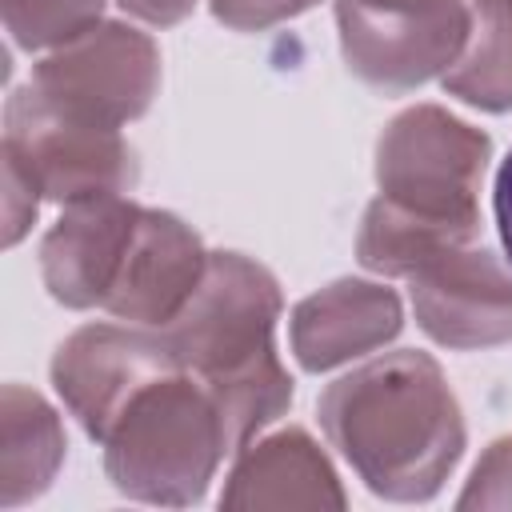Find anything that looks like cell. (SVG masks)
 <instances>
[{
  "mask_svg": "<svg viewBox=\"0 0 512 512\" xmlns=\"http://www.w3.org/2000/svg\"><path fill=\"white\" fill-rule=\"evenodd\" d=\"M320 428L384 500H432L464 456V416L428 352H384L320 396Z\"/></svg>",
  "mask_w": 512,
  "mask_h": 512,
  "instance_id": "1",
  "label": "cell"
},
{
  "mask_svg": "<svg viewBox=\"0 0 512 512\" xmlns=\"http://www.w3.org/2000/svg\"><path fill=\"white\" fill-rule=\"evenodd\" d=\"M276 320V276L240 252H208L196 292L164 324L176 360L212 392L232 452L292 404V376L272 340Z\"/></svg>",
  "mask_w": 512,
  "mask_h": 512,
  "instance_id": "2",
  "label": "cell"
},
{
  "mask_svg": "<svg viewBox=\"0 0 512 512\" xmlns=\"http://www.w3.org/2000/svg\"><path fill=\"white\" fill-rule=\"evenodd\" d=\"M224 452L228 424L188 368L144 384L104 436L108 480L144 504H196Z\"/></svg>",
  "mask_w": 512,
  "mask_h": 512,
  "instance_id": "3",
  "label": "cell"
},
{
  "mask_svg": "<svg viewBox=\"0 0 512 512\" xmlns=\"http://www.w3.org/2000/svg\"><path fill=\"white\" fill-rule=\"evenodd\" d=\"M492 140L436 104L400 112L376 140L380 196L464 240L480 236V184Z\"/></svg>",
  "mask_w": 512,
  "mask_h": 512,
  "instance_id": "4",
  "label": "cell"
},
{
  "mask_svg": "<svg viewBox=\"0 0 512 512\" xmlns=\"http://www.w3.org/2000/svg\"><path fill=\"white\" fill-rule=\"evenodd\" d=\"M476 0H336L340 52L356 80L400 96L452 68Z\"/></svg>",
  "mask_w": 512,
  "mask_h": 512,
  "instance_id": "5",
  "label": "cell"
},
{
  "mask_svg": "<svg viewBox=\"0 0 512 512\" xmlns=\"http://www.w3.org/2000/svg\"><path fill=\"white\" fill-rule=\"evenodd\" d=\"M4 160H12L32 188L56 204L124 196L136 184V156L116 128H92L60 116L32 84L8 96Z\"/></svg>",
  "mask_w": 512,
  "mask_h": 512,
  "instance_id": "6",
  "label": "cell"
},
{
  "mask_svg": "<svg viewBox=\"0 0 512 512\" xmlns=\"http://www.w3.org/2000/svg\"><path fill=\"white\" fill-rule=\"evenodd\" d=\"M28 84L60 116L120 132L148 112L160 88V52L152 36L108 20L52 48Z\"/></svg>",
  "mask_w": 512,
  "mask_h": 512,
  "instance_id": "7",
  "label": "cell"
},
{
  "mask_svg": "<svg viewBox=\"0 0 512 512\" xmlns=\"http://www.w3.org/2000/svg\"><path fill=\"white\" fill-rule=\"evenodd\" d=\"M164 328L148 324H88L52 356V384L80 428L104 444L124 404L152 380L180 372Z\"/></svg>",
  "mask_w": 512,
  "mask_h": 512,
  "instance_id": "8",
  "label": "cell"
},
{
  "mask_svg": "<svg viewBox=\"0 0 512 512\" xmlns=\"http://www.w3.org/2000/svg\"><path fill=\"white\" fill-rule=\"evenodd\" d=\"M416 324L444 348L472 352L512 340V268L472 244H448L408 272Z\"/></svg>",
  "mask_w": 512,
  "mask_h": 512,
  "instance_id": "9",
  "label": "cell"
},
{
  "mask_svg": "<svg viewBox=\"0 0 512 512\" xmlns=\"http://www.w3.org/2000/svg\"><path fill=\"white\" fill-rule=\"evenodd\" d=\"M140 212L144 208L128 196L68 204V212L48 228L40 244V276L52 300L68 308H104Z\"/></svg>",
  "mask_w": 512,
  "mask_h": 512,
  "instance_id": "10",
  "label": "cell"
},
{
  "mask_svg": "<svg viewBox=\"0 0 512 512\" xmlns=\"http://www.w3.org/2000/svg\"><path fill=\"white\" fill-rule=\"evenodd\" d=\"M208 268L200 236L172 212L144 208L104 308L128 324L164 328L196 292Z\"/></svg>",
  "mask_w": 512,
  "mask_h": 512,
  "instance_id": "11",
  "label": "cell"
},
{
  "mask_svg": "<svg viewBox=\"0 0 512 512\" xmlns=\"http://www.w3.org/2000/svg\"><path fill=\"white\" fill-rule=\"evenodd\" d=\"M404 328L400 296L372 280H336L292 308V352L300 368L328 372L348 364Z\"/></svg>",
  "mask_w": 512,
  "mask_h": 512,
  "instance_id": "12",
  "label": "cell"
},
{
  "mask_svg": "<svg viewBox=\"0 0 512 512\" xmlns=\"http://www.w3.org/2000/svg\"><path fill=\"white\" fill-rule=\"evenodd\" d=\"M224 508H344L328 456L304 428L244 444L220 496Z\"/></svg>",
  "mask_w": 512,
  "mask_h": 512,
  "instance_id": "13",
  "label": "cell"
},
{
  "mask_svg": "<svg viewBox=\"0 0 512 512\" xmlns=\"http://www.w3.org/2000/svg\"><path fill=\"white\" fill-rule=\"evenodd\" d=\"M0 424H4V452H0V504L16 508L40 496L60 460H64V428L56 408L24 388L8 384L0 396Z\"/></svg>",
  "mask_w": 512,
  "mask_h": 512,
  "instance_id": "14",
  "label": "cell"
},
{
  "mask_svg": "<svg viewBox=\"0 0 512 512\" xmlns=\"http://www.w3.org/2000/svg\"><path fill=\"white\" fill-rule=\"evenodd\" d=\"M440 84L480 112L512 108V0H476L468 40Z\"/></svg>",
  "mask_w": 512,
  "mask_h": 512,
  "instance_id": "15",
  "label": "cell"
},
{
  "mask_svg": "<svg viewBox=\"0 0 512 512\" xmlns=\"http://www.w3.org/2000/svg\"><path fill=\"white\" fill-rule=\"evenodd\" d=\"M0 8L8 36L28 52H44L96 28L104 0H0Z\"/></svg>",
  "mask_w": 512,
  "mask_h": 512,
  "instance_id": "16",
  "label": "cell"
},
{
  "mask_svg": "<svg viewBox=\"0 0 512 512\" xmlns=\"http://www.w3.org/2000/svg\"><path fill=\"white\" fill-rule=\"evenodd\" d=\"M456 504L460 508H512V436L488 444V452L472 468V480Z\"/></svg>",
  "mask_w": 512,
  "mask_h": 512,
  "instance_id": "17",
  "label": "cell"
},
{
  "mask_svg": "<svg viewBox=\"0 0 512 512\" xmlns=\"http://www.w3.org/2000/svg\"><path fill=\"white\" fill-rule=\"evenodd\" d=\"M212 16L236 32H260L272 28L280 20H292L300 12H308L316 0H208Z\"/></svg>",
  "mask_w": 512,
  "mask_h": 512,
  "instance_id": "18",
  "label": "cell"
},
{
  "mask_svg": "<svg viewBox=\"0 0 512 512\" xmlns=\"http://www.w3.org/2000/svg\"><path fill=\"white\" fill-rule=\"evenodd\" d=\"M40 200H44V196L32 188V180H28L12 160H4V244H8V248L32 228Z\"/></svg>",
  "mask_w": 512,
  "mask_h": 512,
  "instance_id": "19",
  "label": "cell"
},
{
  "mask_svg": "<svg viewBox=\"0 0 512 512\" xmlns=\"http://www.w3.org/2000/svg\"><path fill=\"white\" fill-rule=\"evenodd\" d=\"M116 4L152 28H172L196 8V0H116Z\"/></svg>",
  "mask_w": 512,
  "mask_h": 512,
  "instance_id": "20",
  "label": "cell"
},
{
  "mask_svg": "<svg viewBox=\"0 0 512 512\" xmlns=\"http://www.w3.org/2000/svg\"><path fill=\"white\" fill-rule=\"evenodd\" d=\"M492 208H496V224H500V240H504V252L512 260V152L504 156L500 172H496V196H492Z\"/></svg>",
  "mask_w": 512,
  "mask_h": 512,
  "instance_id": "21",
  "label": "cell"
}]
</instances>
